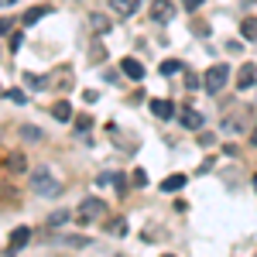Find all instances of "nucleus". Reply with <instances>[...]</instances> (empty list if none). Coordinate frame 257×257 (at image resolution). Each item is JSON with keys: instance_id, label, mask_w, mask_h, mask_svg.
<instances>
[{"instance_id": "obj_1", "label": "nucleus", "mask_w": 257, "mask_h": 257, "mask_svg": "<svg viewBox=\"0 0 257 257\" xmlns=\"http://www.w3.org/2000/svg\"><path fill=\"white\" fill-rule=\"evenodd\" d=\"M31 189H35V196H41V199H52V196L62 192L59 178L52 175L48 168H35V172H31Z\"/></svg>"}, {"instance_id": "obj_2", "label": "nucleus", "mask_w": 257, "mask_h": 257, "mask_svg": "<svg viewBox=\"0 0 257 257\" xmlns=\"http://www.w3.org/2000/svg\"><path fill=\"white\" fill-rule=\"evenodd\" d=\"M230 79V65L226 62H216V65H209V72L202 76V86H206V93H219L223 86Z\"/></svg>"}, {"instance_id": "obj_3", "label": "nucleus", "mask_w": 257, "mask_h": 257, "mask_svg": "<svg viewBox=\"0 0 257 257\" xmlns=\"http://www.w3.org/2000/svg\"><path fill=\"white\" fill-rule=\"evenodd\" d=\"M103 199H82L79 202V209H76V219L79 223H89V219H96V216H103Z\"/></svg>"}, {"instance_id": "obj_4", "label": "nucleus", "mask_w": 257, "mask_h": 257, "mask_svg": "<svg viewBox=\"0 0 257 257\" xmlns=\"http://www.w3.org/2000/svg\"><path fill=\"white\" fill-rule=\"evenodd\" d=\"M151 18L158 21V24H168V21L175 18V7H172L168 0H155V4H151Z\"/></svg>"}, {"instance_id": "obj_5", "label": "nucleus", "mask_w": 257, "mask_h": 257, "mask_svg": "<svg viewBox=\"0 0 257 257\" xmlns=\"http://www.w3.org/2000/svg\"><path fill=\"white\" fill-rule=\"evenodd\" d=\"M178 120H182V127H189V131H202V123H206L202 113H199V110H189V106L178 113Z\"/></svg>"}, {"instance_id": "obj_6", "label": "nucleus", "mask_w": 257, "mask_h": 257, "mask_svg": "<svg viewBox=\"0 0 257 257\" xmlns=\"http://www.w3.org/2000/svg\"><path fill=\"white\" fill-rule=\"evenodd\" d=\"M28 240H31V230H28V226H18V230L11 233V240H7V254H14V250H21V247H24Z\"/></svg>"}, {"instance_id": "obj_7", "label": "nucleus", "mask_w": 257, "mask_h": 257, "mask_svg": "<svg viewBox=\"0 0 257 257\" xmlns=\"http://www.w3.org/2000/svg\"><path fill=\"white\" fill-rule=\"evenodd\" d=\"M110 7H113V14H120V18H134L141 0H110Z\"/></svg>"}, {"instance_id": "obj_8", "label": "nucleus", "mask_w": 257, "mask_h": 257, "mask_svg": "<svg viewBox=\"0 0 257 257\" xmlns=\"http://www.w3.org/2000/svg\"><path fill=\"white\" fill-rule=\"evenodd\" d=\"M151 113H155L158 120L175 117V103H172V99H151Z\"/></svg>"}, {"instance_id": "obj_9", "label": "nucleus", "mask_w": 257, "mask_h": 257, "mask_svg": "<svg viewBox=\"0 0 257 257\" xmlns=\"http://www.w3.org/2000/svg\"><path fill=\"white\" fill-rule=\"evenodd\" d=\"M120 72H123V76H127V79H144V65H141L138 59H123L120 62Z\"/></svg>"}, {"instance_id": "obj_10", "label": "nucleus", "mask_w": 257, "mask_h": 257, "mask_svg": "<svg viewBox=\"0 0 257 257\" xmlns=\"http://www.w3.org/2000/svg\"><path fill=\"white\" fill-rule=\"evenodd\" d=\"M254 79H257L254 62H243V65H240V72H237V86H240V89H250V86H254Z\"/></svg>"}, {"instance_id": "obj_11", "label": "nucleus", "mask_w": 257, "mask_h": 257, "mask_svg": "<svg viewBox=\"0 0 257 257\" xmlns=\"http://www.w3.org/2000/svg\"><path fill=\"white\" fill-rule=\"evenodd\" d=\"M89 28H93L96 35H110L113 21H110V18H103V14H89Z\"/></svg>"}, {"instance_id": "obj_12", "label": "nucleus", "mask_w": 257, "mask_h": 257, "mask_svg": "<svg viewBox=\"0 0 257 257\" xmlns=\"http://www.w3.org/2000/svg\"><path fill=\"white\" fill-rule=\"evenodd\" d=\"M52 82H59V86L69 89V86H72V69H69V65H59L55 76H48V86H52Z\"/></svg>"}, {"instance_id": "obj_13", "label": "nucleus", "mask_w": 257, "mask_h": 257, "mask_svg": "<svg viewBox=\"0 0 257 257\" xmlns=\"http://www.w3.org/2000/svg\"><path fill=\"white\" fill-rule=\"evenodd\" d=\"M48 14V7H31V11H24V18H21V24L24 28H31V24H38L41 18Z\"/></svg>"}, {"instance_id": "obj_14", "label": "nucleus", "mask_w": 257, "mask_h": 257, "mask_svg": "<svg viewBox=\"0 0 257 257\" xmlns=\"http://www.w3.org/2000/svg\"><path fill=\"white\" fill-rule=\"evenodd\" d=\"M52 117H55V120H62V123H69V120H72V106H69L65 99H59V103L52 106Z\"/></svg>"}, {"instance_id": "obj_15", "label": "nucleus", "mask_w": 257, "mask_h": 257, "mask_svg": "<svg viewBox=\"0 0 257 257\" xmlns=\"http://www.w3.org/2000/svg\"><path fill=\"white\" fill-rule=\"evenodd\" d=\"M178 189H185V175H168L161 182V192H178Z\"/></svg>"}, {"instance_id": "obj_16", "label": "nucleus", "mask_w": 257, "mask_h": 257, "mask_svg": "<svg viewBox=\"0 0 257 257\" xmlns=\"http://www.w3.org/2000/svg\"><path fill=\"white\" fill-rule=\"evenodd\" d=\"M24 168H28V161H24V155H11V158H7V172H14V175H21Z\"/></svg>"}, {"instance_id": "obj_17", "label": "nucleus", "mask_w": 257, "mask_h": 257, "mask_svg": "<svg viewBox=\"0 0 257 257\" xmlns=\"http://www.w3.org/2000/svg\"><path fill=\"white\" fill-rule=\"evenodd\" d=\"M240 35H243L247 41H254L257 38V18H247V21H243V24H240Z\"/></svg>"}, {"instance_id": "obj_18", "label": "nucleus", "mask_w": 257, "mask_h": 257, "mask_svg": "<svg viewBox=\"0 0 257 257\" xmlns=\"http://www.w3.org/2000/svg\"><path fill=\"white\" fill-rule=\"evenodd\" d=\"M24 82L35 86V89H45L48 86V76H35V72H24Z\"/></svg>"}, {"instance_id": "obj_19", "label": "nucleus", "mask_w": 257, "mask_h": 257, "mask_svg": "<svg viewBox=\"0 0 257 257\" xmlns=\"http://www.w3.org/2000/svg\"><path fill=\"white\" fill-rule=\"evenodd\" d=\"M161 72H165V76H175V72H182V62H178V59L161 62Z\"/></svg>"}, {"instance_id": "obj_20", "label": "nucleus", "mask_w": 257, "mask_h": 257, "mask_svg": "<svg viewBox=\"0 0 257 257\" xmlns=\"http://www.w3.org/2000/svg\"><path fill=\"white\" fill-rule=\"evenodd\" d=\"M110 233H113V237H123V233H127V223H123V219H110Z\"/></svg>"}, {"instance_id": "obj_21", "label": "nucleus", "mask_w": 257, "mask_h": 257, "mask_svg": "<svg viewBox=\"0 0 257 257\" xmlns=\"http://www.w3.org/2000/svg\"><path fill=\"white\" fill-rule=\"evenodd\" d=\"M21 138L24 141H41V131L38 127H21Z\"/></svg>"}, {"instance_id": "obj_22", "label": "nucleus", "mask_w": 257, "mask_h": 257, "mask_svg": "<svg viewBox=\"0 0 257 257\" xmlns=\"http://www.w3.org/2000/svg\"><path fill=\"white\" fill-rule=\"evenodd\" d=\"M185 89H199V76L189 72V69H185Z\"/></svg>"}, {"instance_id": "obj_23", "label": "nucleus", "mask_w": 257, "mask_h": 257, "mask_svg": "<svg viewBox=\"0 0 257 257\" xmlns=\"http://www.w3.org/2000/svg\"><path fill=\"white\" fill-rule=\"evenodd\" d=\"M7 99H11V103H28V96H24L21 89H7Z\"/></svg>"}, {"instance_id": "obj_24", "label": "nucleus", "mask_w": 257, "mask_h": 257, "mask_svg": "<svg viewBox=\"0 0 257 257\" xmlns=\"http://www.w3.org/2000/svg\"><path fill=\"white\" fill-rule=\"evenodd\" d=\"M89 127H93V120H89V117H79V120H76V131H79V134H86Z\"/></svg>"}, {"instance_id": "obj_25", "label": "nucleus", "mask_w": 257, "mask_h": 257, "mask_svg": "<svg viewBox=\"0 0 257 257\" xmlns=\"http://www.w3.org/2000/svg\"><path fill=\"white\" fill-rule=\"evenodd\" d=\"M110 182H113V175H110V172H99V175H96V185H99V189H103V185H110Z\"/></svg>"}, {"instance_id": "obj_26", "label": "nucleus", "mask_w": 257, "mask_h": 257, "mask_svg": "<svg viewBox=\"0 0 257 257\" xmlns=\"http://www.w3.org/2000/svg\"><path fill=\"white\" fill-rule=\"evenodd\" d=\"M65 243H69V247H86L89 240H86V237H65Z\"/></svg>"}, {"instance_id": "obj_27", "label": "nucleus", "mask_w": 257, "mask_h": 257, "mask_svg": "<svg viewBox=\"0 0 257 257\" xmlns=\"http://www.w3.org/2000/svg\"><path fill=\"white\" fill-rule=\"evenodd\" d=\"M199 144H202V148H213L216 141H213V134H199Z\"/></svg>"}, {"instance_id": "obj_28", "label": "nucleus", "mask_w": 257, "mask_h": 257, "mask_svg": "<svg viewBox=\"0 0 257 257\" xmlns=\"http://www.w3.org/2000/svg\"><path fill=\"white\" fill-rule=\"evenodd\" d=\"M82 99H86V103H96L99 93H96V89H86V93H82Z\"/></svg>"}, {"instance_id": "obj_29", "label": "nucleus", "mask_w": 257, "mask_h": 257, "mask_svg": "<svg viewBox=\"0 0 257 257\" xmlns=\"http://www.w3.org/2000/svg\"><path fill=\"white\" fill-rule=\"evenodd\" d=\"M99 59L106 62V48H99V45H96V48H93V62H99Z\"/></svg>"}, {"instance_id": "obj_30", "label": "nucleus", "mask_w": 257, "mask_h": 257, "mask_svg": "<svg viewBox=\"0 0 257 257\" xmlns=\"http://www.w3.org/2000/svg\"><path fill=\"white\" fill-rule=\"evenodd\" d=\"M134 182H138V185H148V175H144V168H138V172H134Z\"/></svg>"}, {"instance_id": "obj_31", "label": "nucleus", "mask_w": 257, "mask_h": 257, "mask_svg": "<svg viewBox=\"0 0 257 257\" xmlns=\"http://www.w3.org/2000/svg\"><path fill=\"white\" fill-rule=\"evenodd\" d=\"M14 28V18H0V31H11Z\"/></svg>"}, {"instance_id": "obj_32", "label": "nucleus", "mask_w": 257, "mask_h": 257, "mask_svg": "<svg viewBox=\"0 0 257 257\" xmlns=\"http://www.w3.org/2000/svg\"><path fill=\"white\" fill-rule=\"evenodd\" d=\"M185 4V11H196V7H202V0H182Z\"/></svg>"}, {"instance_id": "obj_33", "label": "nucleus", "mask_w": 257, "mask_h": 257, "mask_svg": "<svg viewBox=\"0 0 257 257\" xmlns=\"http://www.w3.org/2000/svg\"><path fill=\"white\" fill-rule=\"evenodd\" d=\"M11 4H18V0H0V7H11Z\"/></svg>"}, {"instance_id": "obj_34", "label": "nucleus", "mask_w": 257, "mask_h": 257, "mask_svg": "<svg viewBox=\"0 0 257 257\" xmlns=\"http://www.w3.org/2000/svg\"><path fill=\"white\" fill-rule=\"evenodd\" d=\"M250 144H257V131H254V138H250Z\"/></svg>"}, {"instance_id": "obj_35", "label": "nucleus", "mask_w": 257, "mask_h": 257, "mask_svg": "<svg viewBox=\"0 0 257 257\" xmlns=\"http://www.w3.org/2000/svg\"><path fill=\"white\" fill-rule=\"evenodd\" d=\"M254 192H257V175H254Z\"/></svg>"}]
</instances>
